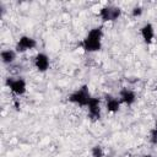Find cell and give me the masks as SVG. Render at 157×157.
<instances>
[{
    "label": "cell",
    "instance_id": "obj_1",
    "mask_svg": "<svg viewBox=\"0 0 157 157\" xmlns=\"http://www.w3.org/2000/svg\"><path fill=\"white\" fill-rule=\"evenodd\" d=\"M102 37H103L102 27L92 28L81 42V45L85 49V52L93 53V52L101 50V48H102Z\"/></svg>",
    "mask_w": 157,
    "mask_h": 157
},
{
    "label": "cell",
    "instance_id": "obj_2",
    "mask_svg": "<svg viewBox=\"0 0 157 157\" xmlns=\"http://www.w3.org/2000/svg\"><path fill=\"white\" fill-rule=\"evenodd\" d=\"M92 96L88 91V87L85 85L82 87H80L78 90L74 91L70 96H69V102L78 105V107H87L88 103L91 102Z\"/></svg>",
    "mask_w": 157,
    "mask_h": 157
},
{
    "label": "cell",
    "instance_id": "obj_3",
    "mask_svg": "<svg viewBox=\"0 0 157 157\" xmlns=\"http://www.w3.org/2000/svg\"><path fill=\"white\" fill-rule=\"evenodd\" d=\"M6 86L16 96H22L27 91V83L22 77H9L6 80Z\"/></svg>",
    "mask_w": 157,
    "mask_h": 157
},
{
    "label": "cell",
    "instance_id": "obj_4",
    "mask_svg": "<svg viewBox=\"0 0 157 157\" xmlns=\"http://www.w3.org/2000/svg\"><path fill=\"white\" fill-rule=\"evenodd\" d=\"M121 15V9L115 6H104L99 10V17L103 22L117 21Z\"/></svg>",
    "mask_w": 157,
    "mask_h": 157
},
{
    "label": "cell",
    "instance_id": "obj_5",
    "mask_svg": "<svg viewBox=\"0 0 157 157\" xmlns=\"http://www.w3.org/2000/svg\"><path fill=\"white\" fill-rule=\"evenodd\" d=\"M37 47V42L34 38L29 37V36H22L20 37V39L17 40L16 43V48L15 50L17 53H25L27 50H31V49H34Z\"/></svg>",
    "mask_w": 157,
    "mask_h": 157
},
{
    "label": "cell",
    "instance_id": "obj_6",
    "mask_svg": "<svg viewBox=\"0 0 157 157\" xmlns=\"http://www.w3.org/2000/svg\"><path fill=\"white\" fill-rule=\"evenodd\" d=\"M34 66L38 71L40 72H45L49 66H50V60H49V56L44 53H38L34 58Z\"/></svg>",
    "mask_w": 157,
    "mask_h": 157
},
{
    "label": "cell",
    "instance_id": "obj_7",
    "mask_svg": "<svg viewBox=\"0 0 157 157\" xmlns=\"http://www.w3.org/2000/svg\"><path fill=\"white\" fill-rule=\"evenodd\" d=\"M119 101L126 105H131L136 101V93L130 88H121L119 92Z\"/></svg>",
    "mask_w": 157,
    "mask_h": 157
},
{
    "label": "cell",
    "instance_id": "obj_8",
    "mask_svg": "<svg viewBox=\"0 0 157 157\" xmlns=\"http://www.w3.org/2000/svg\"><path fill=\"white\" fill-rule=\"evenodd\" d=\"M87 108H88V115H90V118H92V119H94V120H97V119L101 118L99 98H94V97H92V99H91V102L88 103Z\"/></svg>",
    "mask_w": 157,
    "mask_h": 157
},
{
    "label": "cell",
    "instance_id": "obj_9",
    "mask_svg": "<svg viewBox=\"0 0 157 157\" xmlns=\"http://www.w3.org/2000/svg\"><path fill=\"white\" fill-rule=\"evenodd\" d=\"M140 32H141V37L145 40V43L150 44L153 40V38H155V28H153V26L151 23L144 25L141 27V31Z\"/></svg>",
    "mask_w": 157,
    "mask_h": 157
},
{
    "label": "cell",
    "instance_id": "obj_10",
    "mask_svg": "<svg viewBox=\"0 0 157 157\" xmlns=\"http://www.w3.org/2000/svg\"><path fill=\"white\" fill-rule=\"evenodd\" d=\"M120 104H121V102L119 101V98H115L113 96H107L105 97V108H107L108 112L117 113L120 109Z\"/></svg>",
    "mask_w": 157,
    "mask_h": 157
},
{
    "label": "cell",
    "instance_id": "obj_11",
    "mask_svg": "<svg viewBox=\"0 0 157 157\" xmlns=\"http://www.w3.org/2000/svg\"><path fill=\"white\" fill-rule=\"evenodd\" d=\"M16 55H17V52H16V50L5 49V50L1 52V61H2L4 64H11V63L15 61Z\"/></svg>",
    "mask_w": 157,
    "mask_h": 157
},
{
    "label": "cell",
    "instance_id": "obj_12",
    "mask_svg": "<svg viewBox=\"0 0 157 157\" xmlns=\"http://www.w3.org/2000/svg\"><path fill=\"white\" fill-rule=\"evenodd\" d=\"M91 155L92 157H104V151H103V147L99 146V145H96L91 148Z\"/></svg>",
    "mask_w": 157,
    "mask_h": 157
},
{
    "label": "cell",
    "instance_id": "obj_13",
    "mask_svg": "<svg viewBox=\"0 0 157 157\" xmlns=\"http://www.w3.org/2000/svg\"><path fill=\"white\" fill-rule=\"evenodd\" d=\"M150 141H151V144L157 145V125L151 129V132H150Z\"/></svg>",
    "mask_w": 157,
    "mask_h": 157
},
{
    "label": "cell",
    "instance_id": "obj_14",
    "mask_svg": "<svg viewBox=\"0 0 157 157\" xmlns=\"http://www.w3.org/2000/svg\"><path fill=\"white\" fill-rule=\"evenodd\" d=\"M142 7L141 6H135L134 9H132V11H131V15L134 16V17H140L141 15H142Z\"/></svg>",
    "mask_w": 157,
    "mask_h": 157
},
{
    "label": "cell",
    "instance_id": "obj_15",
    "mask_svg": "<svg viewBox=\"0 0 157 157\" xmlns=\"http://www.w3.org/2000/svg\"><path fill=\"white\" fill-rule=\"evenodd\" d=\"M146 157H153V156H150V155H148V156H146Z\"/></svg>",
    "mask_w": 157,
    "mask_h": 157
},
{
    "label": "cell",
    "instance_id": "obj_16",
    "mask_svg": "<svg viewBox=\"0 0 157 157\" xmlns=\"http://www.w3.org/2000/svg\"><path fill=\"white\" fill-rule=\"evenodd\" d=\"M156 91H157V86H156Z\"/></svg>",
    "mask_w": 157,
    "mask_h": 157
}]
</instances>
